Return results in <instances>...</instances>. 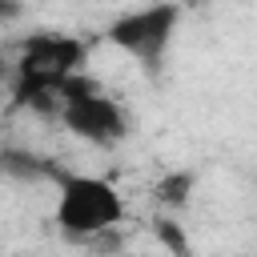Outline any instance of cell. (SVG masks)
I'll use <instances>...</instances> for the list:
<instances>
[{"mask_svg":"<svg viewBox=\"0 0 257 257\" xmlns=\"http://www.w3.org/2000/svg\"><path fill=\"white\" fill-rule=\"evenodd\" d=\"M60 120L76 141H88L96 149H112L128 137L124 108L84 72H76L60 84Z\"/></svg>","mask_w":257,"mask_h":257,"instance_id":"obj_1","label":"cell"},{"mask_svg":"<svg viewBox=\"0 0 257 257\" xmlns=\"http://www.w3.org/2000/svg\"><path fill=\"white\" fill-rule=\"evenodd\" d=\"M124 205L120 193L100 181V177H80L68 173L60 177V197H56V225L68 237H100L120 221Z\"/></svg>","mask_w":257,"mask_h":257,"instance_id":"obj_2","label":"cell"},{"mask_svg":"<svg viewBox=\"0 0 257 257\" xmlns=\"http://www.w3.org/2000/svg\"><path fill=\"white\" fill-rule=\"evenodd\" d=\"M177 20H181V8L177 4H149V8H137V12H124L112 20L108 28V40L128 52L137 64L145 68H157L169 52V40L177 32Z\"/></svg>","mask_w":257,"mask_h":257,"instance_id":"obj_3","label":"cell"},{"mask_svg":"<svg viewBox=\"0 0 257 257\" xmlns=\"http://www.w3.org/2000/svg\"><path fill=\"white\" fill-rule=\"evenodd\" d=\"M193 185H197V177H193L189 169H181V173H165V177L157 181V201H161V205H169V209H177V205H185V201H189Z\"/></svg>","mask_w":257,"mask_h":257,"instance_id":"obj_4","label":"cell"},{"mask_svg":"<svg viewBox=\"0 0 257 257\" xmlns=\"http://www.w3.org/2000/svg\"><path fill=\"white\" fill-rule=\"evenodd\" d=\"M153 233H157V241L173 253V257H193V249H189V237H185V229L177 225V221H169V217H161L157 225H153Z\"/></svg>","mask_w":257,"mask_h":257,"instance_id":"obj_5","label":"cell"},{"mask_svg":"<svg viewBox=\"0 0 257 257\" xmlns=\"http://www.w3.org/2000/svg\"><path fill=\"white\" fill-rule=\"evenodd\" d=\"M0 165H4L8 173L24 177V181H28V177H44V173H52V169H48L40 157H32V153H4V157H0Z\"/></svg>","mask_w":257,"mask_h":257,"instance_id":"obj_6","label":"cell"},{"mask_svg":"<svg viewBox=\"0 0 257 257\" xmlns=\"http://www.w3.org/2000/svg\"><path fill=\"white\" fill-rule=\"evenodd\" d=\"M16 16H20V0H0V24H8Z\"/></svg>","mask_w":257,"mask_h":257,"instance_id":"obj_7","label":"cell"},{"mask_svg":"<svg viewBox=\"0 0 257 257\" xmlns=\"http://www.w3.org/2000/svg\"><path fill=\"white\" fill-rule=\"evenodd\" d=\"M0 72H4V68H0Z\"/></svg>","mask_w":257,"mask_h":257,"instance_id":"obj_8","label":"cell"}]
</instances>
